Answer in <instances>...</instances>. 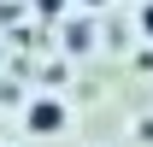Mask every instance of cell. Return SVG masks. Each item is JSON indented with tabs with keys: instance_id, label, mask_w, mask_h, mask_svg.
Masks as SVG:
<instances>
[{
	"instance_id": "obj_2",
	"label": "cell",
	"mask_w": 153,
	"mask_h": 147,
	"mask_svg": "<svg viewBox=\"0 0 153 147\" xmlns=\"http://www.w3.org/2000/svg\"><path fill=\"white\" fill-rule=\"evenodd\" d=\"M141 36L153 41V0H147V6H141Z\"/></svg>"
},
{
	"instance_id": "obj_3",
	"label": "cell",
	"mask_w": 153,
	"mask_h": 147,
	"mask_svg": "<svg viewBox=\"0 0 153 147\" xmlns=\"http://www.w3.org/2000/svg\"><path fill=\"white\" fill-rule=\"evenodd\" d=\"M82 6H106V0H82Z\"/></svg>"
},
{
	"instance_id": "obj_1",
	"label": "cell",
	"mask_w": 153,
	"mask_h": 147,
	"mask_svg": "<svg viewBox=\"0 0 153 147\" xmlns=\"http://www.w3.org/2000/svg\"><path fill=\"white\" fill-rule=\"evenodd\" d=\"M24 124L36 129V135H59V129H65V106H59V100H30V106H24Z\"/></svg>"
}]
</instances>
